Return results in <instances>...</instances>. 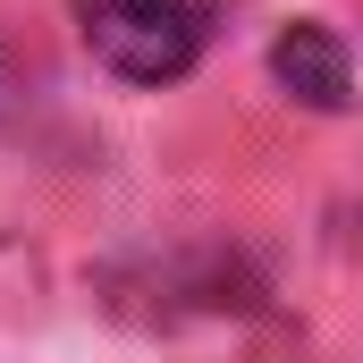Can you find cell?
Returning <instances> with one entry per match:
<instances>
[{"instance_id": "cell-1", "label": "cell", "mask_w": 363, "mask_h": 363, "mask_svg": "<svg viewBox=\"0 0 363 363\" xmlns=\"http://www.w3.org/2000/svg\"><path fill=\"white\" fill-rule=\"evenodd\" d=\"M85 51L127 85H169L211 43V0H77Z\"/></svg>"}, {"instance_id": "cell-2", "label": "cell", "mask_w": 363, "mask_h": 363, "mask_svg": "<svg viewBox=\"0 0 363 363\" xmlns=\"http://www.w3.org/2000/svg\"><path fill=\"white\" fill-rule=\"evenodd\" d=\"M271 77H279V93H296L304 110H347V101H355V60H347V43H338L321 17L279 26Z\"/></svg>"}]
</instances>
